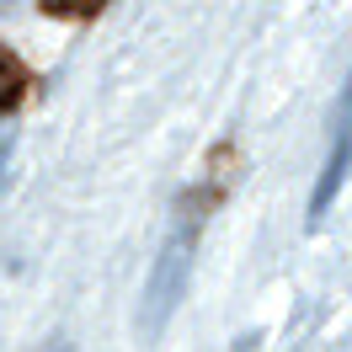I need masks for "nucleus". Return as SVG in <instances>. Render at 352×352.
<instances>
[{
    "mask_svg": "<svg viewBox=\"0 0 352 352\" xmlns=\"http://www.w3.org/2000/svg\"><path fill=\"white\" fill-rule=\"evenodd\" d=\"M192 241H198V224H182L171 241L160 245V256H155L150 283H144V305H139V331H144V342H155L160 326H166L176 315V305H182L187 267H192Z\"/></svg>",
    "mask_w": 352,
    "mask_h": 352,
    "instance_id": "obj_1",
    "label": "nucleus"
},
{
    "mask_svg": "<svg viewBox=\"0 0 352 352\" xmlns=\"http://www.w3.org/2000/svg\"><path fill=\"white\" fill-rule=\"evenodd\" d=\"M352 171V75H347V91H342V107H336V144H331V160H326V176L315 187V203H309V219H320L331 208V198L342 192V182Z\"/></svg>",
    "mask_w": 352,
    "mask_h": 352,
    "instance_id": "obj_2",
    "label": "nucleus"
},
{
    "mask_svg": "<svg viewBox=\"0 0 352 352\" xmlns=\"http://www.w3.org/2000/svg\"><path fill=\"white\" fill-rule=\"evenodd\" d=\"M48 6H54V11H96L102 0H48Z\"/></svg>",
    "mask_w": 352,
    "mask_h": 352,
    "instance_id": "obj_3",
    "label": "nucleus"
},
{
    "mask_svg": "<svg viewBox=\"0 0 352 352\" xmlns=\"http://www.w3.org/2000/svg\"><path fill=\"white\" fill-rule=\"evenodd\" d=\"M11 91H16V69H11V65H6V59H0V102H6Z\"/></svg>",
    "mask_w": 352,
    "mask_h": 352,
    "instance_id": "obj_4",
    "label": "nucleus"
},
{
    "mask_svg": "<svg viewBox=\"0 0 352 352\" xmlns=\"http://www.w3.org/2000/svg\"><path fill=\"white\" fill-rule=\"evenodd\" d=\"M16 6H22V0H0V16H11V11H16Z\"/></svg>",
    "mask_w": 352,
    "mask_h": 352,
    "instance_id": "obj_5",
    "label": "nucleus"
}]
</instances>
